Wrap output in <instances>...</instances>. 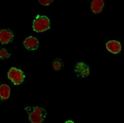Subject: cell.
Returning a JSON list of instances; mask_svg holds the SVG:
<instances>
[{"label":"cell","instance_id":"obj_4","mask_svg":"<svg viewBox=\"0 0 124 123\" xmlns=\"http://www.w3.org/2000/svg\"><path fill=\"white\" fill-rule=\"evenodd\" d=\"M74 72L78 77L85 78L89 76L90 69L89 66L85 63L79 62L75 66Z\"/></svg>","mask_w":124,"mask_h":123},{"label":"cell","instance_id":"obj_13","mask_svg":"<svg viewBox=\"0 0 124 123\" xmlns=\"http://www.w3.org/2000/svg\"><path fill=\"white\" fill-rule=\"evenodd\" d=\"M65 123H74V122L73 121H72L69 120L65 122Z\"/></svg>","mask_w":124,"mask_h":123},{"label":"cell","instance_id":"obj_2","mask_svg":"<svg viewBox=\"0 0 124 123\" xmlns=\"http://www.w3.org/2000/svg\"><path fill=\"white\" fill-rule=\"evenodd\" d=\"M50 27V22L46 16L38 15L33 23V28L37 33H41L48 30Z\"/></svg>","mask_w":124,"mask_h":123},{"label":"cell","instance_id":"obj_6","mask_svg":"<svg viewBox=\"0 0 124 123\" xmlns=\"http://www.w3.org/2000/svg\"><path fill=\"white\" fill-rule=\"evenodd\" d=\"M23 44L26 48L30 51L37 49L39 45L38 40L32 36H30L26 38L24 40Z\"/></svg>","mask_w":124,"mask_h":123},{"label":"cell","instance_id":"obj_8","mask_svg":"<svg viewBox=\"0 0 124 123\" xmlns=\"http://www.w3.org/2000/svg\"><path fill=\"white\" fill-rule=\"evenodd\" d=\"M104 6V2L102 0H94L91 4V9L95 14L99 13L102 11Z\"/></svg>","mask_w":124,"mask_h":123},{"label":"cell","instance_id":"obj_3","mask_svg":"<svg viewBox=\"0 0 124 123\" xmlns=\"http://www.w3.org/2000/svg\"><path fill=\"white\" fill-rule=\"evenodd\" d=\"M8 76L15 85L21 84L25 78V75L21 70L13 67L10 69L8 74Z\"/></svg>","mask_w":124,"mask_h":123},{"label":"cell","instance_id":"obj_1","mask_svg":"<svg viewBox=\"0 0 124 123\" xmlns=\"http://www.w3.org/2000/svg\"><path fill=\"white\" fill-rule=\"evenodd\" d=\"M25 109L28 114L29 119L32 123H41L46 116L45 109L38 107H27Z\"/></svg>","mask_w":124,"mask_h":123},{"label":"cell","instance_id":"obj_10","mask_svg":"<svg viewBox=\"0 0 124 123\" xmlns=\"http://www.w3.org/2000/svg\"><path fill=\"white\" fill-rule=\"evenodd\" d=\"M53 67L55 71H60L63 66V63L61 60L57 59L53 62Z\"/></svg>","mask_w":124,"mask_h":123},{"label":"cell","instance_id":"obj_5","mask_svg":"<svg viewBox=\"0 0 124 123\" xmlns=\"http://www.w3.org/2000/svg\"><path fill=\"white\" fill-rule=\"evenodd\" d=\"M14 38V34L11 30L3 29L0 31V41L3 44L10 43Z\"/></svg>","mask_w":124,"mask_h":123},{"label":"cell","instance_id":"obj_12","mask_svg":"<svg viewBox=\"0 0 124 123\" xmlns=\"http://www.w3.org/2000/svg\"><path fill=\"white\" fill-rule=\"evenodd\" d=\"M53 1L52 0H39V3L41 4V5L43 6H46L50 4Z\"/></svg>","mask_w":124,"mask_h":123},{"label":"cell","instance_id":"obj_7","mask_svg":"<svg viewBox=\"0 0 124 123\" xmlns=\"http://www.w3.org/2000/svg\"><path fill=\"white\" fill-rule=\"evenodd\" d=\"M107 49L114 54H118L121 50V45L119 41L115 40L109 41L106 44Z\"/></svg>","mask_w":124,"mask_h":123},{"label":"cell","instance_id":"obj_11","mask_svg":"<svg viewBox=\"0 0 124 123\" xmlns=\"http://www.w3.org/2000/svg\"><path fill=\"white\" fill-rule=\"evenodd\" d=\"M10 54H9L5 49L0 50V58L1 59H7L10 57Z\"/></svg>","mask_w":124,"mask_h":123},{"label":"cell","instance_id":"obj_9","mask_svg":"<svg viewBox=\"0 0 124 123\" xmlns=\"http://www.w3.org/2000/svg\"><path fill=\"white\" fill-rule=\"evenodd\" d=\"M10 89L8 85L3 84L0 86V98L2 99H7L10 96Z\"/></svg>","mask_w":124,"mask_h":123}]
</instances>
